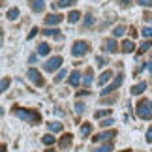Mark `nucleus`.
I'll list each match as a JSON object with an SVG mask.
<instances>
[{
    "mask_svg": "<svg viewBox=\"0 0 152 152\" xmlns=\"http://www.w3.org/2000/svg\"><path fill=\"white\" fill-rule=\"evenodd\" d=\"M83 111H85V103L77 102V103H75V113H77V115H81V113H83Z\"/></svg>",
    "mask_w": 152,
    "mask_h": 152,
    "instance_id": "obj_34",
    "label": "nucleus"
},
{
    "mask_svg": "<svg viewBox=\"0 0 152 152\" xmlns=\"http://www.w3.org/2000/svg\"><path fill=\"white\" fill-rule=\"evenodd\" d=\"M0 152H6V145H0Z\"/></svg>",
    "mask_w": 152,
    "mask_h": 152,
    "instance_id": "obj_45",
    "label": "nucleus"
},
{
    "mask_svg": "<svg viewBox=\"0 0 152 152\" xmlns=\"http://www.w3.org/2000/svg\"><path fill=\"white\" fill-rule=\"evenodd\" d=\"M113 122H115V120L109 116V118H105V120H102V122H100V126H102V128H109V126H113Z\"/></svg>",
    "mask_w": 152,
    "mask_h": 152,
    "instance_id": "obj_32",
    "label": "nucleus"
},
{
    "mask_svg": "<svg viewBox=\"0 0 152 152\" xmlns=\"http://www.w3.org/2000/svg\"><path fill=\"white\" fill-rule=\"evenodd\" d=\"M150 47H152V43L148 42V39H145V42H143L141 45H139V55H143V53H147Z\"/></svg>",
    "mask_w": 152,
    "mask_h": 152,
    "instance_id": "obj_26",
    "label": "nucleus"
},
{
    "mask_svg": "<svg viewBox=\"0 0 152 152\" xmlns=\"http://www.w3.org/2000/svg\"><path fill=\"white\" fill-rule=\"evenodd\" d=\"M38 32H39V30H38V26H34V28H32V30H30V34H28V39H32V38H34V36H36V34H38Z\"/></svg>",
    "mask_w": 152,
    "mask_h": 152,
    "instance_id": "obj_36",
    "label": "nucleus"
},
{
    "mask_svg": "<svg viewBox=\"0 0 152 152\" xmlns=\"http://www.w3.org/2000/svg\"><path fill=\"white\" fill-rule=\"evenodd\" d=\"M122 77H124V75H122V73H120V75H116L113 83H111V85H107V86H105V88L102 90V96H107V94H111V92H113V90H116V88H118V86L122 85V81H124Z\"/></svg>",
    "mask_w": 152,
    "mask_h": 152,
    "instance_id": "obj_5",
    "label": "nucleus"
},
{
    "mask_svg": "<svg viewBox=\"0 0 152 152\" xmlns=\"http://www.w3.org/2000/svg\"><path fill=\"white\" fill-rule=\"evenodd\" d=\"M116 135V132L115 130H111V132H102V133H98L96 137H92V141L94 143H100V141H109V139H113Z\"/></svg>",
    "mask_w": 152,
    "mask_h": 152,
    "instance_id": "obj_7",
    "label": "nucleus"
},
{
    "mask_svg": "<svg viewBox=\"0 0 152 152\" xmlns=\"http://www.w3.org/2000/svg\"><path fill=\"white\" fill-rule=\"evenodd\" d=\"M147 143H152V126L147 130Z\"/></svg>",
    "mask_w": 152,
    "mask_h": 152,
    "instance_id": "obj_38",
    "label": "nucleus"
},
{
    "mask_svg": "<svg viewBox=\"0 0 152 152\" xmlns=\"http://www.w3.org/2000/svg\"><path fill=\"white\" fill-rule=\"evenodd\" d=\"M120 47H122V53H133L135 51V43H133L132 39H124Z\"/></svg>",
    "mask_w": 152,
    "mask_h": 152,
    "instance_id": "obj_15",
    "label": "nucleus"
},
{
    "mask_svg": "<svg viewBox=\"0 0 152 152\" xmlns=\"http://www.w3.org/2000/svg\"><path fill=\"white\" fill-rule=\"evenodd\" d=\"M45 152H55V150H53V148H49V150H45Z\"/></svg>",
    "mask_w": 152,
    "mask_h": 152,
    "instance_id": "obj_47",
    "label": "nucleus"
},
{
    "mask_svg": "<svg viewBox=\"0 0 152 152\" xmlns=\"http://www.w3.org/2000/svg\"><path fill=\"white\" fill-rule=\"evenodd\" d=\"M111 115V111L109 109H103V111H96V113H94V116H96V118H103V116H109Z\"/></svg>",
    "mask_w": 152,
    "mask_h": 152,
    "instance_id": "obj_29",
    "label": "nucleus"
},
{
    "mask_svg": "<svg viewBox=\"0 0 152 152\" xmlns=\"http://www.w3.org/2000/svg\"><path fill=\"white\" fill-rule=\"evenodd\" d=\"M96 152H113V143H105L102 147H98Z\"/></svg>",
    "mask_w": 152,
    "mask_h": 152,
    "instance_id": "obj_27",
    "label": "nucleus"
},
{
    "mask_svg": "<svg viewBox=\"0 0 152 152\" xmlns=\"http://www.w3.org/2000/svg\"><path fill=\"white\" fill-rule=\"evenodd\" d=\"M88 49H90V45L88 43H86V42H81V39H79V42H75L73 43V47H72V55L73 56H85L86 55V53H88Z\"/></svg>",
    "mask_w": 152,
    "mask_h": 152,
    "instance_id": "obj_4",
    "label": "nucleus"
},
{
    "mask_svg": "<svg viewBox=\"0 0 152 152\" xmlns=\"http://www.w3.org/2000/svg\"><path fill=\"white\" fill-rule=\"evenodd\" d=\"M141 36L143 38H152V26H145L141 30Z\"/></svg>",
    "mask_w": 152,
    "mask_h": 152,
    "instance_id": "obj_30",
    "label": "nucleus"
},
{
    "mask_svg": "<svg viewBox=\"0 0 152 152\" xmlns=\"http://www.w3.org/2000/svg\"><path fill=\"white\" fill-rule=\"evenodd\" d=\"M64 77H66V69H60V72H58V75L55 77V83H60Z\"/></svg>",
    "mask_w": 152,
    "mask_h": 152,
    "instance_id": "obj_33",
    "label": "nucleus"
},
{
    "mask_svg": "<svg viewBox=\"0 0 152 152\" xmlns=\"http://www.w3.org/2000/svg\"><path fill=\"white\" fill-rule=\"evenodd\" d=\"M145 90H147V83H145V81H141V83H137L135 86H132V94H133V96H139V94H143Z\"/></svg>",
    "mask_w": 152,
    "mask_h": 152,
    "instance_id": "obj_12",
    "label": "nucleus"
},
{
    "mask_svg": "<svg viewBox=\"0 0 152 152\" xmlns=\"http://www.w3.org/2000/svg\"><path fill=\"white\" fill-rule=\"evenodd\" d=\"M49 51H51L49 43H39V45H38V55L45 56V55H49Z\"/></svg>",
    "mask_w": 152,
    "mask_h": 152,
    "instance_id": "obj_18",
    "label": "nucleus"
},
{
    "mask_svg": "<svg viewBox=\"0 0 152 152\" xmlns=\"http://www.w3.org/2000/svg\"><path fill=\"white\" fill-rule=\"evenodd\" d=\"M83 85L85 86H90L92 85V68H88L85 72V77H83Z\"/></svg>",
    "mask_w": 152,
    "mask_h": 152,
    "instance_id": "obj_17",
    "label": "nucleus"
},
{
    "mask_svg": "<svg viewBox=\"0 0 152 152\" xmlns=\"http://www.w3.org/2000/svg\"><path fill=\"white\" fill-rule=\"evenodd\" d=\"M111 77H113V72H111V69H107V72H103V73L100 75V79H98V85H100V86L107 85L109 81H111Z\"/></svg>",
    "mask_w": 152,
    "mask_h": 152,
    "instance_id": "obj_11",
    "label": "nucleus"
},
{
    "mask_svg": "<svg viewBox=\"0 0 152 152\" xmlns=\"http://www.w3.org/2000/svg\"><path fill=\"white\" fill-rule=\"evenodd\" d=\"M124 34H126V26H122V25L115 26V30H113V36L115 38H120V36H124Z\"/></svg>",
    "mask_w": 152,
    "mask_h": 152,
    "instance_id": "obj_25",
    "label": "nucleus"
},
{
    "mask_svg": "<svg viewBox=\"0 0 152 152\" xmlns=\"http://www.w3.org/2000/svg\"><path fill=\"white\" fill-rule=\"evenodd\" d=\"M73 4H75V0H56L58 8H72Z\"/></svg>",
    "mask_w": 152,
    "mask_h": 152,
    "instance_id": "obj_24",
    "label": "nucleus"
},
{
    "mask_svg": "<svg viewBox=\"0 0 152 152\" xmlns=\"http://www.w3.org/2000/svg\"><path fill=\"white\" fill-rule=\"evenodd\" d=\"M145 21H148V23H152V13H145Z\"/></svg>",
    "mask_w": 152,
    "mask_h": 152,
    "instance_id": "obj_39",
    "label": "nucleus"
},
{
    "mask_svg": "<svg viewBox=\"0 0 152 152\" xmlns=\"http://www.w3.org/2000/svg\"><path fill=\"white\" fill-rule=\"evenodd\" d=\"M103 51L105 53H116V51H118V45H116V42L113 38L103 39Z\"/></svg>",
    "mask_w": 152,
    "mask_h": 152,
    "instance_id": "obj_8",
    "label": "nucleus"
},
{
    "mask_svg": "<svg viewBox=\"0 0 152 152\" xmlns=\"http://www.w3.org/2000/svg\"><path fill=\"white\" fill-rule=\"evenodd\" d=\"M60 21H62V15H58V13H49L47 17H45V25L47 26H55Z\"/></svg>",
    "mask_w": 152,
    "mask_h": 152,
    "instance_id": "obj_9",
    "label": "nucleus"
},
{
    "mask_svg": "<svg viewBox=\"0 0 152 152\" xmlns=\"http://www.w3.org/2000/svg\"><path fill=\"white\" fill-rule=\"evenodd\" d=\"M30 8H32V11H43L45 10V2L43 0H30Z\"/></svg>",
    "mask_w": 152,
    "mask_h": 152,
    "instance_id": "obj_16",
    "label": "nucleus"
},
{
    "mask_svg": "<svg viewBox=\"0 0 152 152\" xmlns=\"http://www.w3.org/2000/svg\"><path fill=\"white\" fill-rule=\"evenodd\" d=\"M26 75H28V79H30V81H32V83L36 85V86H43V85H45V81H43V77H42V73H39L38 69L30 68Z\"/></svg>",
    "mask_w": 152,
    "mask_h": 152,
    "instance_id": "obj_6",
    "label": "nucleus"
},
{
    "mask_svg": "<svg viewBox=\"0 0 152 152\" xmlns=\"http://www.w3.org/2000/svg\"><path fill=\"white\" fill-rule=\"evenodd\" d=\"M120 2H122V6H128V4L132 2V0H120Z\"/></svg>",
    "mask_w": 152,
    "mask_h": 152,
    "instance_id": "obj_43",
    "label": "nucleus"
},
{
    "mask_svg": "<svg viewBox=\"0 0 152 152\" xmlns=\"http://www.w3.org/2000/svg\"><path fill=\"white\" fill-rule=\"evenodd\" d=\"M10 85H11V79H10V77H4L2 81H0V94L8 90V86H10Z\"/></svg>",
    "mask_w": 152,
    "mask_h": 152,
    "instance_id": "obj_21",
    "label": "nucleus"
},
{
    "mask_svg": "<svg viewBox=\"0 0 152 152\" xmlns=\"http://www.w3.org/2000/svg\"><path fill=\"white\" fill-rule=\"evenodd\" d=\"M90 132H92V124H83L81 126V137H86V135H90Z\"/></svg>",
    "mask_w": 152,
    "mask_h": 152,
    "instance_id": "obj_20",
    "label": "nucleus"
},
{
    "mask_svg": "<svg viewBox=\"0 0 152 152\" xmlns=\"http://www.w3.org/2000/svg\"><path fill=\"white\" fill-rule=\"evenodd\" d=\"M6 17H8L10 21H15L17 17H19V10H17V8H11V10H8V13H6Z\"/></svg>",
    "mask_w": 152,
    "mask_h": 152,
    "instance_id": "obj_23",
    "label": "nucleus"
},
{
    "mask_svg": "<svg viewBox=\"0 0 152 152\" xmlns=\"http://www.w3.org/2000/svg\"><path fill=\"white\" fill-rule=\"evenodd\" d=\"M86 94H88V90H81V92H77L79 98H81V96H86Z\"/></svg>",
    "mask_w": 152,
    "mask_h": 152,
    "instance_id": "obj_41",
    "label": "nucleus"
},
{
    "mask_svg": "<svg viewBox=\"0 0 152 152\" xmlns=\"http://www.w3.org/2000/svg\"><path fill=\"white\" fill-rule=\"evenodd\" d=\"M43 34L45 36H49V38H55V39H62V34H60V30H56V28H51V26H47L43 30Z\"/></svg>",
    "mask_w": 152,
    "mask_h": 152,
    "instance_id": "obj_10",
    "label": "nucleus"
},
{
    "mask_svg": "<svg viewBox=\"0 0 152 152\" xmlns=\"http://www.w3.org/2000/svg\"><path fill=\"white\" fill-rule=\"evenodd\" d=\"M13 115L17 116V118H21L23 122H28V124H39V122H42V115L36 113V111L13 107Z\"/></svg>",
    "mask_w": 152,
    "mask_h": 152,
    "instance_id": "obj_1",
    "label": "nucleus"
},
{
    "mask_svg": "<svg viewBox=\"0 0 152 152\" xmlns=\"http://www.w3.org/2000/svg\"><path fill=\"white\" fill-rule=\"evenodd\" d=\"M68 83L72 85V86H77V85L81 83V73L77 72V69H75V72H72V73H69V79H68Z\"/></svg>",
    "mask_w": 152,
    "mask_h": 152,
    "instance_id": "obj_14",
    "label": "nucleus"
},
{
    "mask_svg": "<svg viewBox=\"0 0 152 152\" xmlns=\"http://www.w3.org/2000/svg\"><path fill=\"white\" fill-rule=\"evenodd\" d=\"M81 19V13H79V11H69V15H68V23H72V25H73V23H77Z\"/></svg>",
    "mask_w": 152,
    "mask_h": 152,
    "instance_id": "obj_22",
    "label": "nucleus"
},
{
    "mask_svg": "<svg viewBox=\"0 0 152 152\" xmlns=\"http://www.w3.org/2000/svg\"><path fill=\"white\" fill-rule=\"evenodd\" d=\"M47 128H49V132H51V133L62 132V124H60V122H49V124H47Z\"/></svg>",
    "mask_w": 152,
    "mask_h": 152,
    "instance_id": "obj_19",
    "label": "nucleus"
},
{
    "mask_svg": "<svg viewBox=\"0 0 152 152\" xmlns=\"http://www.w3.org/2000/svg\"><path fill=\"white\" fill-rule=\"evenodd\" d=\"M2 38H4V32L0 30V47H2Z\"/></svg>",
    "mask_w": 152,
    "mask_h": 152,
    "instance_id": "obj_44",
    "label": "nucleus"
},
{
    "mask_svg": "<svg viewBox=\"0 0 152 152\" xmlns=\"http://www.w3.org/2000/svg\"><path fill=\"white\" fill-rule=\"evenodd\" d=\"M94 25V17L92 15H86V19H85V23H83V26L85 28H88V26H92Z\"/></svg>",
    "mask_w": 152,
    "mask_h": 152,
    "instance_id": "obj_31",
    "label": "nucleus"
},
{
    "mask_svg": "<svg viewBox=\"0 0 152 152\" xmlns=\"http://www.w3.org/2000/svg\"><path fill=\"white\" fill-rule=\"evenodd\" d=\"M130 36H132V38H135V36H137V32H135V28H133V26L130 28Z\"/></svg>",
    "mask_w": 152,
    "mask_h": 152,
    "instance_id": "obj_40",
    "label": "nucleus"
},
{
    "mask_svg": "<svg viewBox=\"0 0 152 152\" xmlns=\"http://www.w3.org/2000/svg\"><path fill=\"white\" fill-rule=\"evenodd\" d=\"M42 141H43V145H53V143L56 141V139L53 137V133H45V135L42 137Z\"/></svg>",
    "mask_w": 152,
    "mask_h": 152,
    "instance_id": "obj_28",
    "label": "nucleus"
},
{
    "mask_svg": "<svg viewBox=\"0 0 152 152\" xmlns=\"http://www.w3.org/2000/svg\"><path fill=\"white\" fill-rule=\"evenodd\" d=\"M62 62H64L62 56H51L43 62V69L45 72H56V69L62 66Z\"/></svg>",
    "mask_w": 152,
    "mask_h": 152,
    "instance_id": "obj_3",
    "label": "nucleus"
},
{
    "mask_svg": "<svg viewBox=\"0 0 152 152\" xmlns=\"http://www.w3.org/2000/svg\"><path fill=\"white\" fill-rule=\"evenodd\" d=\"M148 72H150V73H152V60H150V62H148Z\"/></svg>",
    "mask_w": 152,
    "mask_h": 152,
    "instance_id": "obj_46",
    "label": "nucleus"
},
{
    "mask_svg": "<svg viewBox=\"0 0 152 152\" xmlns=\"http://www.w3.org/2000/svg\"><path fill=\"white\" fill-rule=\"evenodd\" d=\"M135 111H137V116L141 120H150L152 118V102L150 100H139Z\"/></svg>",
    "mask_w": 152,
    "mask_h": 152,
    "instance_id": "obj_2",
    "label": "nucleus"
},
{
    "mask_svg": "<svg viewBox=\"0 0 152 152\" xmlns=\"http://www.w3.org/2000/svg\"><path fill=\"white\" fill-rule=\"evenodd\" d=\"M28 60H30V62L34 64V62H36V60H38V58H36V55H30V58H28Z\"/></svg>",
    "mask_w": 152,
    "mask_h": 152,
    "instance_id": "obj_42",
    "label": "nucleus"
},
{
    "mask_svg": "<svg viewBox=\"0 0 152 152\" xmlns=\"http://www.w3.org/2000/svg\"><path fill=\"white\" fill-rule=\"evenodd\" d=\"M72 139H73L72 133H66V135H64V137L60 139V148H62V150L69 148V147H72Z\"/></svg>",
    "mask_w": 152,
    "mask_h": 152,
    "instance_id": "obj_13",
    "label": "nucleus"
},
{
    "mask_svg": "<svg viewBox=\"0 0 152 152\" xmlns=\"http://www.w3.org/2000/svg\"><path fill=\"white\" fill-rule=\"evenodd\" d=\"M96 64H98V68H103L105 64H107V60H105L103 56H96Z\"/></svg>",
    "mask_w": 152,
    "mask_h": 152,
    "instance_id": "obj_35",
    "label": "nucleus"
},
{
    "mask_svg": "<svg viewBox=\"0 0 152 152\" xmlns=\"http://www.w3.org/2000/svg\"><path fill=\"white\" fill-rule=\"evenodd\" d=\"M137 2L141 4V6H147V8H150V6H152V0H137Z\"/></svg>",
    "mask_w": 152,
    "mask_h": 152,
    "instance_id": "obj_37",
    "label": "nucleus"
}]
</instances>
